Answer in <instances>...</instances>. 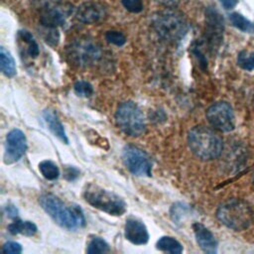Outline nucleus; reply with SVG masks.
I'll return each instance as SVG.
<instances>
[{
    "label": "nucleus",
    "instance_id": "f257e3e1",
    "mask_svg": "<svg viewBox=\"0 0 254 254\" xmlns=\"http://www.w3.org/2000/svg\"><path fill=\"white\" fill-rule=\"evenodd\" d=\"M151 26L160 38L172 44L181 42L190 30V24L184 15L170 7L154 13Z\"/></svg>",
    "mask_w": 254,
    "mask_h": 254
},
{
    "label": "nucleus",
    "instance_id": "f03ea898",
    "mask_svg": "<svg viewBox=\"0 0 254 254\" xmlns=\"http://www.w3.org/2000/svg\"><path fill=\"white\" fill-rule=\"evenodd\" d=\"M42 208L60 226L74 230L85 225V218L79 206L66 205L58 196L52 193L42 194L39 198Z\"/></svg>",
    "mask_w": 254,
    "mask_h": 254
},
{
    "label": "nucleus",
    "instance_id": "7ed1b4c3",
    "mask_svg": "<svg viewBox=\"0 0 254 254\" xmlns=\"http://www.w3.org/2000/svg\"><path fill=\"white\" fill-rule=\"evenodd\" d=\"M188 145L197 158L204 161L218 158L223 150L222 138L204 125L194 126L189 131Z\"/></svg>",
    "mask_w": 254,
    "mask_h": 254
},
{
    "label": "nucleus",
    "instance_id": "20e7f679",
    "mask_svg": "<svg viewBox=\"0 0 254 254\" xmlns=\"http://www.w3.org/2000/svg\"><path fill=\"white\" fill-rule=\"evenodd\" d=\"M216 217L226 227L242 231L252 224L254 213L247 201L240 198H228L218 205Z\"/></svg>",
    "mask_w": 254,
    "mask_h": 254
},
{
    "label": "nucleus",
    "instance_id": "39448f33",
    "mask_svg": "<svg viewBox=\"0 0 254 254\" xmlns=\"http://www.w3.org/2000/svg\"><path fill=\"white\" fill-rule=\"evenodd\" d=\"M65 54L71 64L78 67H88L101 59L102 50L93 38L79 36L69 42Z\"/></svg>",
    "mask_w": 254,
    "mask_h": 254
},
{
    "label": "nucleus",
    "instance_id": "423d86ee",
    "mask_svg": "<svg viewBox=\"0 0 254 254\" xmlns=\"http://www.w3.org/2000/svg\"><path fill=\"white\" fill-rule=\"evenodd\" d=\"M83 197L91 206L110 215L119 216L126 211V203L119 195L92 184L84 189Z\"/></svg>",
    "mask_w": 254,
    "mask_h": 254
},
{
    "label": "nucleus",
    "instance_id": "0eeeda50",
    "mask_svg": "<svg viewBox=\"0 0 254 254\" xmlns=\"http://www.w3.org/2000/svg\"><path fill=\"white\" fill-rule=\"evenodd\" d=\"M115 121L125 134L138 137L145 132V118L139 106L133 101L122 102L115 112Z\"/></svg>",
    "mask_w": 254,
    "mask_h": 254
},
{
    "label": "nucleus",
    "instance_id": "6e6552de",
    "mask_svg": "<svg viewBox=\"0 0 254 254\" xmlns=\"http://www.w3.org/2000/svg\"><path fill=\"white\" fill-rule=\"evenodd\" d=\"M75 8L68 3L50 2L46 3L40 13V24L42 27L50 29H58L64 27L67 19L74 15Z\"/></svg>",
    "mask_w": 254,
    "mask_h": 254
},
{
    "label": "nucleus",
    "instance_id": "1a4fd4ad",
    "mask_svg": "<svg viewBox=\"0 0 254 254\" xmlns=\"http://www.w3.org/2000/svg\"><path fill=\"white\" fill-rule=\"evenodd\" d=\"M122 159L126 168L136 176L151 177L152 161L148 154L134 145H126L122 151Z\"/></svg>",
    "mask_w": 254,
    "mask_h": 254
},
{
    "label": "nucleus",
    "instance_id": "9d476101",
    "mask_svg": "<svg viewBox=\"0 0 254 254\" xmlns=\"http://www.w3.org/2000/svg\"><path fill=\"white\" fill-rule=\"evenodd\" d=\"M209 124L221 132H230L235 128V116L231 105L226 101H217L206 110Z\"/></svg>",
    "mask_w": 254,
    "mask_h": 254
},
{
    "label": "nucleus",
    "instance_id": "9b49d317",
    "mask_svg": "<svg viewBox=\"0 0 254 254\" xmlns=\"http://www.w3.org/2000/svg\"><path fill=\"white\" fill-rule=\"evenodd\" d=\"M224 22L220 13L214 7L205 9V40L211 50L217 49L222 41Z\"/></svg>",
    "mask_w": 254,
    "mask_h": 254
},
{
    "label": "nucleus",
    "instance_id": "f8f14e48",
    "mask_svg": "<svg viewBox=\"0 0 254 254\" xmlns=\"http://www.w3.org/2000/svg\"><path fill=\"white\" fill-rule=\"evenodd\" d=\"M27 149V139L20 129H12L6 136L4 163L6 165L19 161Z\"/></svg>",
    "mask_w": 254,
    "mask_h": 254
},
{
    "label": "nucleus",
    "instance_id": "ddd939ff",
    "mask_svg": "<svg viewBox=\"0 0 254 254\" xmlns=\"http://www.w3.org/2000/svg\"><path fill=\"white\" fill-rule=\"evenodd\" d=\"M74 16L83 24H96L107 16V8L100 2L86 1L75 8Z\"/></svg>",
    "mask_w": 254,
    "mask_h": 254
},
{
    "label": "nucleus",
    "instance_id": "4468645a",
    "mask_svg": "<svg viewBox=\"0 0 254 254\" xmlns=\"http://www.w3.org/2000/svg\"><path fill=\"white\" fill-rule=\"evenodd\" d=\"M125 238L133 244L143 245L149 240V233L145 224L134 217H130L125 223Z\"/></svg>",
    "mask_w": 254,
    "mask_h": 254
},
{
    "label": "nucleus",
    "instance_id": "2eb2a0df",
    "mask_svg": "<svg viewBox=\"0 0 254 254\" xmlns=\"http://www.w3.org/2000/svg\"><path fill=\"white\" fill-rule=\"evenodd\" d=\"M192 229L194 232L195 240L203 252L208 254H214L217 252V240L209 229H207L203 224L199 222L193 223Z\"/></svg>",
    "mask_w": 254,
    "mask_h": 254
},
{
    "label": "nucleus",
    "instance_id": "dca6fc26",
    "mask_svg": "<svg viewBox=\"0 0 254 254\" xmlns=\"http://www.w3.org/2000/svg\"><path fill=\"white\" fill-rule=\"evenodd\" d=\"M43 117H44V120H45L46 124L48 125V128L50 129V131L56 137H58L62 142H64V144H67L68 139L66 137L64 125L62 124L61 120L59 119L57 113H55L54 110L46 109L43 112Z\"/></svg>",
    "mask_w": 254,
    "mask_h": 254
},
{
    "label": "nucleus",
    "instance_id": "f3484780",
    "mask_svg": "<svg viewBox=\"0 0 254 254\" xmlns=\"http://www.w3.org/2000/svg\"><path fill=\"white\" fill-rule=\"evenodd\" d=\"M20 46H23L24 53L31 59H36L40 54V48L34 36L27 30H20L17 34Z\"/></svg>",
    "mask_w": 254,
    "mask_h": 254
},
{
    "label": "nucleus",
    "instance_id": "a211bd4d",
    "mask_svg": "<svg viewBox=\"0 0 254 254\" xmlns=\"http://www.w3.org/2000/svg\"><path fill=\"white\" fill-rule=\"evenodd\" d=\"M37 226L32 221H23L20 219H16L14 222L8 225V231L13 234H23L26 236H33L37 233Z\"/></svg>",
    "mask_w": 254,
    "mask_h": 254
},
{
    "label": "nucleus",
    "instance_id": "6ab92c4d",
    "mask_svg": "<svg viewBox=\"0 0 254 254\" xmlns=\"http://www.w3.org/2000/svg\"><path fill=\"white\" fill-rule=\"evenodd\" d=\"M0 66L1 71L6 76L13 77L16 74L17 68L15 61L10 52L7 51L4 47L0 48Z\"/></svg>",
    "mask_w": 254,
    "mask_h": 254
},
{
    "label": "nucleus",
    "instance_id": "aec40b11",
    "mask_svg": "<svg viewBox=\"0 0 254 254\" xmlns=\"http://www.w3.org/2000/svg\"><path fill=\"white\" fill-rule=\"evenodd\" d=\"M156 248L160 251L169 252L172 254H180L183 252V245L174 237L162 236L156 243Z\"/></svg>",
    "mask_w": 254,
    "mask_h": 254
},
{
    "label": "nucleus",
    "instance_id": "412c9836",
    "mask_svg": "<svg viewBox=\"0 0 254 254\" xmlns=\"http://www.w3.org/2000/svg\"><path fill=\"white\" fill-rule=\"evenodd\" d=\"M230 23L237 28L238 30L245 33H253L254 32V23L250 22L247 18L241 15L238 12H233L229 14Z\"/></svg>",
    "mask_w": 254,
    "mask_h": 254
},
{
    "label": "nucleus",
    "instance_id": "4be33fe9",
    "mask_svg": "<svg viewBox=\"0 0 254 254\" xmlns=\"http://www.w3.org/2000/svg\"><path fill=\"white\" fill-rule=\"evenodd\" d=\"M39 170L43 175V177L49 181L57 180L60 176V170L58 166L50 160L42 161L39 164Z\"/></svg>",
    "mask_w": 254,
    "mask_h": 254
},
{
    "label": "nucleus",
    "instance_id": "5701e85b",
    "mask_svg": "<svg viewBox=\"0 0 254 254\" xmlns=\"http://www.w3.org/2000/svg\"><path fill=\"white\" fill-rule=\"evenodd\" d=\"M86 252L88 254H94V253H108L110 252L109 245L106 243L105 240H103L100 237H92L87 244Z\"/></svg>",
    "mask_w": 254,
    "mask_h": 254
},
{
    "label": "nucleus",
    "instance_id": "b1692460",
    "mask_svg": "<svg viewBox=\"0 0 254 254\" xmlns=\"http://www.w3.org/2000/svg\"><path fill=\"white\" fill-rule=\"evenodd\" d=\"M237 64L244 70L254 69V52L243 50L237 56Z\"/></svg>",
    "mask_w": 254,
    "mask_h": 254
},
{
    "label": "nucleus",
    "instance_id": "393cba45",
    "mask_svg": "<svg viewBox=\"0 0 254 254\" xmlns=\"http://www.w3.org/2000/svg\"><path fill=\"white\" fill-rule=\"evenodd\" d=\"M105 39L108 43L115 45L117 47H122L126 43V37L125 35L120 31L115 30H109L105 33Z\"/></svg>",
    "mask_w": 254,
    "mask_h": 254
},
{
    "label": "nucleus",
    "instance_id": "a878e982",
    "mask_svg": "<svg viewBox=\"0 0 254 254\" xmlns=\"http://www.w3.org/2000/svg\"><path fill=\"white\" fill-rule=\"evenodd\" d=\"M73 89L78 96L82 97H89L93 93L92 85L85 80H77L73 85Z\"/></svg>",
    "mask_w": 254,
    "mask_h": 254
},
{
    "label": "nucleus",
    "instance_id": "bb28decb",
    "mask_svg": "<svg viewBox=\"0 0 254 254\" xmlns=\"http://www.w3.org/2000/svg\"><path fill=\"white\" fill-rule=\"evenodd\" d=\"M43 29L45 42L51 46H57L60 41V33L58 29H50L45 27H43Z\"/></svg>",
    "mask_w": 254,
    "mask_h": 254
},
{
    "label": "nucleus",
    "instance_id": "cd10ccee",
    "mask_svg": "<svg viewBox=\"0 0 254 254\" xmlns=\"http://www.w3.org/2000/svg\"><path fill=\"white\" fill-rule=\"evenodd\" d=\"M121 4L127 11L134 14L140 13L144 9L142 0H121Z\"/></svg>",
    "mask_w": 254,
    "mask_h": 254
},
{
    "label": "nucleus",
    "instance_id": "c85d7f7f",
    "mask_svg": "<svg viewBox=\"0 0 254 254\" xmlns=\"http://www.w3.org/2000/svg\"><path fill=\"white\" fill-rule=\"evenodd\" d=\"M1 251L4 254H19L22 252V246L18 242L8 241L4 243Z\"/></svg>",
    "mask_w": 254,
    "mask_h": 254
},
{
    "label": "nucleus",
    "instance_id": "c756f323",
    "mask_svg": "<svg viewBox=\"0 0 254 254\" xmlns=\"http://www.w3.org/2000/svg\"><path fill=\"white\" fill-rule=\"evenodd\" d=\"M186 211H187V207L183 203L179 202V203L174 204L171 209V215H172L173 220L178 221L182 217V214L186 213Z\"/></svg>",
    "mask_w": 254,
    "mask_h": 254
},
{
    "label": "nucleus",
    "instance_id": "7c9ffc66",
    "mask_svg": "<svg viewBox=\"0 0 254 254\" xmlns=\"http://www.w3.org/2000/svg\"><path fill=\"white\" fill-rule=\"evenodd\" d=\"M79 175V171L74 168V167H67L65 169V172H64V177L66 180L68 181H72L74 179H76Z\"/></svg>",
    "mask_w": 254,
    "mask_h": 254
},
{
    "label": "nucleus",
    "instance_id": "2f4dec72",
    "mask_svg": "<svg viewBox=\"0 0 254 254\" xmlns=\"http://www.w3.org/2000/svg\"><path fill=\"white\" fill-rule=\"evenodd\" d=\"M4 211H5L6 215L10 218H16L18 216V209L16 208V206H14L12 204H8L7 206H5Z\"/></svg>",
    "mask_w": 254,
    "mask_h": 254
},
{
    "label": "nucleus",
    "instance_id": "473e14b6",
    "mask_svg": "<svg viewBox=\"0 0 254 254\" xmlns=\"http://www.w3.org/2000/svg\"><path fill=\"white\" fill-rule=\"evenodd\" d=\"M218 1L220 2L221 6L226 10L233 9L238 3V0H218Z\"/></svg>",
    "mask_w": 254,
    "mask_h": 254
},
{
    "label": "nucleus",
    "instance_id": "72a5a7b5",
    "mask_svg": "<svg viewBox=\"0 0 254 254\" xmlns=\"http://www.w3.org/2000/svg\"><path fill=\"white\" fill-rule=\"evenodd\" d=\"M156 2L166 6V7H170V8H173L175 6H177L180 2V0H155Z\"/></svg>",
    "mask_w": 254,
    "mask_h": 254
},
{
    "label": "nucleus",
    "instance_id": "f704fd0d",
    "mask_svg": "<svg viewBox=\"0 0 254 254\" xmlns=\"http://www.w3.org/2000/svg\"><path fill=\"white\" fill-rule=\"evenodd\" d=\"M253 184H254V173H253Z\"/></svg>",
    "mask_w": 254,
    "mask_h": 254
}]
</instances>
